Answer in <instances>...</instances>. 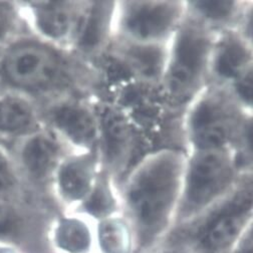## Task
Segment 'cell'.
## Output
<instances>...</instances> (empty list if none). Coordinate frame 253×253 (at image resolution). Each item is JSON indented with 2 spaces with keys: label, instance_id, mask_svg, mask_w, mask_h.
Returning <instances> with one entry per match:
<instances>
[{
  "label": "cell",
  "instance_id": "6da1fadb",
  "mask_svg": "<svg viewBox=\"0 0 253 253\" xmlns=\"http://www.w3.org/2000/svg\"><path fill=\"white\" fill-rule=\"evenodd\" d=\"M185 160L182 148H157L143 155L120 180L121 210L143 239L159 236L176 219Z\"/></svg>",
  "mask_w": 253,
  "mask_h": 253
},
{
  "label": "cell",
  "instance_id": "7a4b0ae2",
  "mask_svg": "<svg viewBox=\"0 0 253 253\" xmlns=\"http://www.w3.org/2000/svg\"><path fill=\"white\" fill-rule=\"evenodd\" d=\"M215 37L213 30L186 8L184 19L168 43L159 87L167 109L182 114L209 84Z\"/></svg>",
  "mask_w": 253,
  "mask_h": 253
},
{
  "label": "cell",
  "instance_id": "3957f363",
  "mask_svg": "<svg viewBox=\"0 0 253 253\" xmlns=\"http://www.w3.org/2000/svg\"><path fill=\"white\" fill-rule=\"evenodd\" d=\"M248 113L224 86L209 84L181 114L185 152L235 149L251 135Z\"/></svg>",
  "mask_w": 253,
  "mask_h": 253
},
{
  "label": "cell",
  "instance_id": "277c9868",
  "mask_svg": "<svg viewBox=\"0 0 253 253\" xmlns=\"http://www.w3.org/2000/svg\"><path fill=\"white\" fill-rule=\"evenodd\" d=\"M249 171L233 149L186 152L175 220L188 223L200 216L230 194Z\"/></svg>",
  "mask_w": 253,
  "mask_h": 253
},
{
  "label": "cell",
  "instance_id": "5b68a950",
  "mask_svg": "<svg viewBox=\"0 0 253 253\" xmlns=\"http://www.w3.org/2000/svg\"><path fill=\"white\" fill-rule=\"evenodd\" d=\"M186 14V0H117L115 40L167 45Z\"/></svg>",
  "mask_w": 253,
  "mask_h": 253
},
{
  "label": "cell",
  "instance_id": "8992f818",
  "mask_svg": "<svg viewBox=\"0 0 253 253\" xmlns=\"http://www.w3.org/2000/svg\"><path fill=\"white\" fill-rule=\"evenodd\" d=\"M252 207L253 171H249L230 194L195 218L200 220L197 232L200 245L211 252L225 248L250 225Z\"/></svg>",
  "mask_w": 253,
  "mask_h": 253
},
{
  "label": "cell",
  "instance_id": "52a82bcc",
  "mask_svg": "<svg viewBox=\"0 0 253 253\" xmlns=\"http://www.w3.org/2000/svg\"><path fill=\"white\" fill-rule=\"evenodd\" d=\"M46 129L70 151L97 150L100 119L96 99L84 94H65L52 99L45 112Z\"/></svg>",
  "mask_w": 253,
  "mask_h": 253
},
{
  "label": "cell",
  "instance_id": "ba28073f",
  "mask_svg": "<svg viewBox=\"0 0 253 253\" xmlns=\"http://www.w3.org/2000/svg\"><path fill=\"white\" fill-rule=\"evenodd\" d=\"M100 119L99 154L103 169L119 183L131 168L135 126L118 104L96 99Z\"/></svg>",
  "mask_w": 253,
  "mask_h": 253
},
{
  "label": "cell",
  "instance_id": "9c48e42d",
  "mask_svg": "<svg viewBox=\"0 0 253 253\" xmlns=\"http://www.w3.org/2000/svg\"><path fill=\"white\" fill-rule=\"evenodd\" d=\"M116 11V0H82L69 51L91 66L100 60L115 40Z\"/></svg>",
  "mask_w": 253,
  "mask_h": 253
},
{
  "label": "cell",
  "instance_id": "30bf717a",
  "mask_svg": "<svg viewBox=\"0 0 253 253\" xmlns=\"http://www.w3.org/2000/svg\"><path fill=\"white\" fill-rule=\"evenodd\" d=\"M103 170L99 150L70 151L58 164L50 186L63 205L79 208L84 205Z\"/></svg>",
  "mask_w": 253,
  "mask_h": 253
},
{
  "label": "cell",
  "instance_id": "8fae6325",
  "mask_svg": "<svg viewBox=\"0 0 253 253\" xmlns=\"http://www.w3.org/2000/svg\"><path fill=\"white\" fill-rule=\"evenodd\" d=\"M167 46L168 44L143 45L114 40L105 55L125 70L134 83L159 89Z\"/></svg>",
  "mask_w": 253,
  "mask_h": 253
},
{
  "label": "cell",
  "instance_id": "7c38bea8",
  "mask_svg": "<svg viewBox=\"0 0 253 253\" xmlns=\"http://www.w3.org/2000/svg\"><path fill=\"white\" fill-rule=\"evenodd\" d=\"M253 71V42L236 30L216 34L210 60L209 84L228 86Z\"/></svg>",
  "mask_w": 253,
  "mask_h": 253
},
{
  "label": "cell",
  "instance_id": "4fadbf2b",
  "mask_svg": "<svg viewBox=\"0 0 253 253\" xmlns=\"http://www.w3.org/2000/svg\"><path fill=\"white\" fill-rule=\"evenodd\" d=\"M81 5L82 0L30 3L31 19L43 42L69 50Z\"/></svg>",
  "mask_w": 253,
  "mask_h": 253
},
{
  "label": "cell",
  "instance_id": "5bb4252c",
  "mask_svg": "<svg viewBox=\"0 0 253 253\" xmlns=\"http://www.w3.org/2000/svg\"><path fill=\"white\" fill-rule=\"evenodd\" d=\"M70 150L49 130L42 128L28 134L20 148L22 167L31 179L50 185L52 176Z\"/></svg>",
  "mask_w": 253,
  "mask_h": 253
},
{
  "label": "cell",
  "instance_id": "9a60e30c",
  "mask_svg": "<svg viewBox=\"0 0 253 253\" xmlns=\"http://www.w3.org/2000/svg\"><path fill=\"white\" fill-rule=\"evenodd\" d=\"M251 0H195L187 1L189 13L198 18L215 34L235 30Z\"/></svg>",
  "mask_w": 253,
  "mask_h": 253
},
{
  "label": "cell",
  "instance_id": "2e32d148",
  "mask_svg": "<svg viewBox=\"0 0 253 253\" xmlns=\"http://www.w3.org/2000/svg\"><path fill=\"white\" fill-rule=\"evenodd\" d=\"M118 182L104 169L81 211L94 219L102 220L121 210Z\"/></svg>",
  "mask_w": 253,
  "mask_h": 253
},
{
  "label": "cell",
  "instance_id": "e0dca14e",
  "mask_svg": "<svg viewBox=\"0 0 253 253\" xmlns=\"http://www.w3.org/2000/svg\"><path fill=\"white\" fill-rule=\"evenodd\" d=\"M37 123L38 113L30 102L19 98L0 100V131L30 134Z\"/></svg>",
  "mask_w": 253,
  "mask_h": 253
},
{
  "label": "cell",
  "instance_id": "ac0fdd59",
  "mask_svg": "<svg viewBox=\"0 0 253 253\" xmlns=\"http://www.w3.org/2000/svg\"><path fill=\"white\" fill-rule=\"evenodd\" d=\"M55 238L61 248L74 253H81L88 249L91 235L86 221L73 215L63 217L58 221Z\"/></svg>",
  "mask_w": 253,
  "mask_h": 253
},
{
  "label": "cell",
  "instance_id": "d6986e66",
  "mask_svg": "<svg viewBox=\"0 0 253 253\" xmlns=\"http://www.w3.org/2000/svg\"><path fill=\"white\" fill-rule=\"evenodd\" d=\"M99 235L101 244L108 253H126L130 233L126 221L117 214L100 220Z\"/></svg>",
  "mask_w": 253,
  "mask_h": 253
},
{
  "label": "cell",
  "instance_id": "ffe728a7",
  "mask_svg": "<svg viewBox=\"0 0 253 253\" xmlns=\"http://www.w3.org/2000/svg\"><path fill=\"white\" fill-rule=\"evenodd\" d=\"M15 182L12 168L6 157L0 153V192L10 189Z\"/></svg>",
  "mask_w": 253,
  "mask_h": 253
},
{
  "label": "cell",
  "instance_id": "44dd1931",
  "mask_svg": "<svg viewBox=\"0 0 253 253\" xmlns=\"http://www.w3.org/2000/svg\"><path fill=\"white\" fill-rule=\"evenodd\" d=\"M15 224V218L11 209L0 201V236H4L11 232Z\"/></svg>",
  "mask_w": 253,
  "mask_h": 253
},
{
  "label": "cell",
  "instance_id": "7402d4cb",
  "mask_svg": "<svg viewBox=\"0 0 253 253\" xmlns=\"http://www.w3.org/2000/svg\"><path fill=\"white\" fill-rule=\"evenodd\" d=\"M12 20V14L5 4L0 3V39L7 34L10 28Z\"/></svg>",
  "mask_w": 253,
  "mask_h": 253
}]
</instances>
